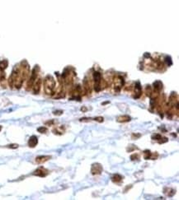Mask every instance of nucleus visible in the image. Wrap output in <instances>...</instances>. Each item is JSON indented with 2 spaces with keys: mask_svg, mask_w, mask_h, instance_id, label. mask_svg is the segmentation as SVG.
Listing matches in <instances>:
<instances>
[{
  "mask_svg": "<svg viewBox=\"0 0 179 200\" xmlns=\"http://www.w3.org/2000/svg\"><path fill=\"white\" fill-rule=\"evenodd\" d=\"M44 88H45V92L47 95L52 96L55 94V90H56V81L52 76L48 75L46 76L44 81Z\"/></svg>",
  "mask_w": 179,
  "mask_h": 200,
  "instance_id": "f257e3e1",
  "label": "nucleus"
},
{
  "mask_svg": "<svg viewBox=\"0 0 179 200\" xmlns=\"http://www.w3.org/2000/svg\"><path fill=\"white\" fill-rule=\"evenodd\" d=\"M94 89L97 92H99L102 89V74L99 72H94Z\"/></svg>",
  "mask_w": 179,
  "mask_h": 200,
  "instance_id": "f03ea898",
  "label": "nucleus"
},
{
  "mask_svg": "<svg viewBox=\"0 0 179 200\" xmlns=\"http://www.w3.org/2000/svg\"><path fill=\"white\" fill-rule=\"evenodd\" d=\"M114 89L116 92H120L121 87H123L124 85V79L121 76H116V78H114Z\"/></svg>",
  "mask_w": 179,
  "mask_h": 200,
  "instance_id": "7ed1b4c3",
  "label": "nucleus"
},
{
  "mask_svg": "<svg viewBox=\"0 0 179 200\" xmlns=\"http://www.w3.org/2000/svg\"><path fill=\"white\" fill-rule=\"evenodd\" d=\"M37 70H38V68L37 67H36V68L33 69V71H32V73H31V75L30 79H29V81H28V82H27V85H26V87H27V90H29V89H31V87H32L34 82H35L36 79H37Z\"/></svg>",
  "mask_w": 179,
  "mask_h": 200,
  "instance_id": "20e7f679",
  "label": "nucleus"
},
{
  "mask_svg": "<svg viewBox=\"0 0 179 200\" xmlns=\"http://www.w3.org/2000/svg\"><path fill=\"white\" fill-rule=\"evenodd\" d=\"M103 170L102 166L99 163H94L92 165V168H91V173L94 175H97L102 174Z\"/></svg>",
  "mask_w": 179,
  "mask_h": 200,
  "instance_id": "39448f33",
  "label": "nucleus"
},
{
  "mask_svg": "<svg viewBox=\"0 0 179 200\" xmlns=\"http://www.w3.org/2000/svg\"><path fill=\"white\" fill-rule=\"evenodd\" d=\"M49 174V170L45 169L44 167H40L34 171L32 175L38 176V177H45Z\"/></svg>",
  "mask_w": 179,
  "mask_h": 200,
  "instance_id": "423d86ee",
  "label": "nucleus"
},
{
  "mask_svg": "<svg viewBox=\"0 0 179 200\" xmlns=\"http://www.w3.org/2000/svg\"><path fill=\"white\" fill-rule=\"evenodd\" d=\"M158 156V153H152L149 150H145L144 152V158L145 160H155Z\"/></svg>",
  "mask_w": 179,
  "mask_h": 200,
  "instance_id": "0eeeda50",
  "label": "nucleus"
},
{
  "mask_svg": "<svg viewBox=\"0 0 179 200\" xmlns=\"http://www.w3.org/2000/svg\"><path fill=\"white\" fill-rule=\"evenodd\" d=\"M41 78H37V79H36V81H35L33 86H32V89H33L34 94H38V93H39L40 90H41Z\"/></svg>",
  "mask_w": 179,
  "mask_h": 200,
  "instance_id": "6e6552de",
  "label": "nucleus"
},
{
  "mask_svg": "<svg viewBox=\"0 0 179 200\" xmlns=\"http://www.w3.org/2000/svg\"><path fill=\"white\" fill-rule=\"evenodd\" d=\"M142 94V88H141V86L140 84V82H137V83H135V85H134V99H138L140 97Z\"/></svg>",
  "mask_w": 179,
  "mask_h": 200,
  "instance_id": "1a4fd4ad",
  "label": "nucleus"
},
{
  "mask_svg": "<svg viewBox=\"0 0 179 200\" xmlns=\"http://www.w3.org/2000/svg\"><path fill=\"white\" fill-rule=\"evenodd\" d=\"M51 158V156H38L36 157V162L37 164H43Z\"/></svg>",
  "mask_w": 179,
  "mask_h": 200,
  "instance_id": "9d476101",
  "label": "nucleus"
},
{
  "mask_svg": "<svg viewBox=\"0 0 179 200\" xmlns=\"http://www.w3.org/2000/svg\"><path fill=\"white\" fill-rule=\"evenodd\" d=\"M38 144V138L37 136H35V135H32L31 137H30L29 138V140H28V146L30 147V148H35L37 145Z\"/></svg>",
  "mask_w": 179,
  "mask_h": 200,
  "instance_id": "9b49d317",
  "label": "nucleus"
},
{
  "mask_svg": "<svg viewBox=\"0 0 179 200\" xmlns=\"http://www.w3.org/2000/svg\"><path fill=\"white\" fill-rule=\"evenodd\" d=\"M153 89L154 92H160L161 90L163 89V83L160 81H156L153 82Z\"/></svg>",
  "mask_w": 179,
  "mask_h": 200,
  "instance_id": "f8f14e48",
  "label": "nucleus"
},
{
  "mask_svg": "<svg viewBox=\"0 0 179 200\" xmlns=\"http://www.w3.org/2000/svg\"><path fill=\"white\" fill-rule=\"evenodd\" d=\"M131 118L129 115H122L117 118V122L119 123H126L131 121Z\"/></svg>",
  "mask_w": 179,
  "mask_h": 200,
  "instance_id": "ddd939ff",
  "label": "nucleus"
},
{
  "mask_svg": "<svg viewBox=\"0 0 179 200\" xmlns=\"http://www.w3.org/2000/svg\"><path fill=\"white\" fill-rule=\"evenodd\" d=\"M83 87H84V89H85V92L87 93L91 92V87H90V82L87 79V78H85L84 81H83Z\"/></svg>",
  "mask_w": 179,
  "mask_h": 200,
  "instance_id": "4468645a",
  "label": "nucleus"
},
{
  "mask_svg": "<svg viewBox=\"0 0 179 200\" xmlns=\"http://www.w3.org/2000/svg\"><path fill=\"white\" fill-rule=\"evenodd\" d=\"M122 180H123V177L119 174L114 175L112 177V180L114 182V183H119V182H121L122 181Z\"/></svg>",
  "mask_w": 179,
  "mask_h": 200,
  "instance_id": "2eb2a0df",
  "label": "nucleus"
},
{
  "mask_svg": "<svg viewBox=\"0 0 179 200\" xmlns=\"http://www.w3.org/2000/svg\"><path fill=\"white\" fill-rule=\"evenodd\" d=\"M64 129L63 126H61V127H57L56 129H53V133H55V134H59V135H61V134H63L64 133Z\"/></svg>",
  "mask_w": 179,
  "mask_h": 200,
  "instance_id": "dca6fc26",
  "label": "nucleus"
},
{
  "mask_svg": "<svg viewBox=\"0 0 179 200\" xmlns=\"http://www.w3.org/2000/svg\"><path fill=\"white\" fill-rule=\"evenodd\" d=\"M8 65V62L7 60H2L1 62H0V69H2V70H4Z\"/></svg>",
  "mask_w": 179,
  "mask_h": 200,
  "instance_id": "f3484780",
  "label": "nucleus"
},
{
  "mask_svg": "<svg viewBox=\"0 0 179 200\" xmlns=\"http://www.w3.org/2000/svg\"><path fill=\"white\" fill-rule=\"evenodd\" d=\"M37 131L39 133H45L47 132V128L45 127V126H42V127H40V128H38Z\"/></svg>",
  "mask_w": 179,
  "mask_h": 200,
  "instance_id": "a211bd4d",
  "label": "nucleus"
},
{
  "mask_svg": "<svg viewBox=\"0 0 179 200\" xmlns=\"http://www.w3.org/2000/svg\"><path fill=\"white\" fill-rule=\"evenodd\" d=\"M161 137H162L161 134H159V133H155V134H153V135H152V139H153V140L159 141L161 138Z\"/></svg>",
  "mask_w": 179,
  "mask_h": 200,
  "instance_id": "6ab92c4d",
  "label": "nucleus"
},
{
  "mask_svg": "<svg viewBox=\"0 0 179 200\" xmlns=\"http://www.w3.org/2000/svg\"><path fill=\"white\" fill-rule=\"evenodd\" d=\"M138 159H140V155H139L138 153H134V154L131 156V161H134V160H138Z\"/></svg>",
  "mask_w": 179,
  "mask_h": 200,
  "instance_id": "aec40b11",
  "label": "nucleus"
},
{
  "mask_svg": "<svg viewBox=\"0 0 179 200\" xmlns=\"http://www.w3.org/2000/svg\"><path fill=\"white\" fill-rule=\"evenodd\" d=\"M141 137V134H140V133H132V135H131L132 139H134V140L138 139L139 137Z\"/></svg>",
  "mask_w": 179,
  "mask_h": 200,
  "instance_id": "412c9836",
  "label": "nucleus"
},
{
  "mask_svg": "<svg viewBox=\"0 0 179 200\" xmlns=\"http://www.w3.org/2000/svg\"><path fill=\"white\" fill-rule=\"evenodd\" d=\"M168 141V139L167 138V137H161V138L159 140V144H162V143H167Z\"/></svg>",
  "mask_w": 179,
  "mask_h": 200,
  "instance_id": "4be33fe9",
  "label": "nucleus"
},
{
  "mask_svg": "<svg viewBox=\"0 0 179 200\" xmlns=\"http://www.w3.org/2000/svg\"><path fill=\"white\" fill-rule=\"evenodd\" d=\"M7 148H11V149H17V148H18V144H16V143H14V144H9L7 146Z\"/></svg>",
  "mask_w": 179,
  "mask_h": 200,
  "instance_id": "5701e85b",
  "label": "nucleus"
},
{
  "mask_svg": "<svg viewBox=\"0 0 179 200\" xmlns=\"http://www.w3.org/2000/svg\"><path fill=\"white\" fill-rule=\"evenodd\" d=\"M94 120H95V121H97V122H99V123H102L103 121H104V119H103V117L99 116V117H96V118H94Z\"/></svg>",
  "mask_w": 179,
  "mask_h": 200,
  "instance_id": "b1692460",
  "label": "nucleus"
},
{
  "mask_svg": "<svg viewBox=\"0 0 179 200\" xmlns=\"http://www.w3.org/2000/svg\"><path fill=\"white\" fill-rule=\"evenodd\" d=\"M64 113L63 111H55L53 112V114L55 115H61Z\"/></svg>",
  "mask_w": 179,
  "mask_h": 200,
  "instance_id": "393cba45",
  "label": "nucleus"
},
{
  "mask_svg": "<svg viewBox=\"0 0 179 200\" xmlns=\"http://www.w3.org/2000/svg\"><path fill=\"white\" fill-rule=\"evenodd\" d=\"M52 124H54V120H50V121H48V122L45 123V124H49V125H51Z\"/></svg>",
  "mask_w": 179,
  "mask_h": 200,
  "instance_id": "a878e982",
  "label": "nucleus"
},
{
  "mask_svg": "<svg viewBox=\"0 0 179 200\" xmlns=\"http://www.w3.org/2000/svg\"><path fill=\"white\" fill-rule=\"evenodd\" d=\"M81 111H82L83 112H85V111H87V108H86V107H82V108H81Z\"/></svg>",
  "mask_w": 179,
  "mask_h": 200,
  "instance_id": "bb28decb",
  "label": "nucleus"
}]
</instances>
